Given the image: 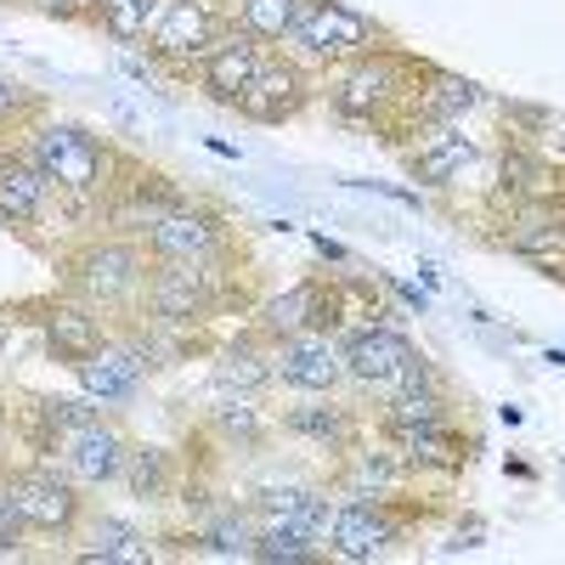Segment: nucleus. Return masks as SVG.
<instances>
[{"label":"nucleus","mask_w":565,"mask_h":565,"mask_svg":"<svg viewBox=\"0 0 565 565\" xmlns=\"http://www.w3.org/2000/svg\"><path fill=\"white\" fill-rule=\"evenodd\" d=\"M153 249L164 260H204L215 249V226L193 210H170V215L153 221Z\"/></svg>","instance_id":"obj_14"},{"label":"nucleus","mask_w":565,"mask_h":565,"mask_svg":"<svg viewBox=\"0 0 565 565\" xmlns=\"http://www.w3.org/2000/svg\"><path fill=\"white\" fill-rule=\"evenodd\" d=\"M476 103H481V85H469L458 74H436V85L424 90V114H430L436 125H452L458 114H469Z\"/></svg>","instance_id":"obj_22"},{"label":"nucleus","mask_w":565,"mask_h":565,"mask_svg":"<svg viewBox=\"0 0 565 565\" xmlns=\"http://www.w3.org/2000/svg\"><path fill=\"white\" fill-rule=\"evenodd\" d=\"M74 282H79L90 300L114 306V300H125V295L141 289V260H136L125 244H97V249H85V255H79Z\"/></svg>","instance_id":"obj_6"},{"label":"nucleus","mask_w":565,"mask_h":565,"mask_svg":"<svg viewBox=\"0 0 565 565\" xmlns=\"http://www.w3.org/2000/svg\"><path fill=\"white\" fill-rule=\"evenodd\" d=\"M306 12V0H244V29L255 40H282V34H295Z\"/></svg>","instance_id":"obj_23"},{"label":"nucleus","mask_w":565,"mask_h":565,"mask_svg":"<svg viewBox=\"0 0 565 565\" xmlns=\"http://www.w3.org/2000/svg\"><path fill=\"white\" fill-rule=\"evenodd\" d=\"M148 367H153L148 351H97L79 362V385L90 402H130Z\"/></svg>","instance_id":"obj_9"},{"label":"nucleus","mask_w":565,"mask_h":565,"mask_svg":"<svg viewBox=\"0 0 565 565\" xmlns=\"http://www.w3.org/2000/svg\"><path fill=\"white\" fill-rule=\"evenodd\" d=\"M119 476L130 481V492L159 498L164 492V452L159 447H125V469H119Z\"/></svg>","instance_id":"obj_29"},{"label":"nucleus","mask_w":565,"mask_h":565,"mask_svg":"<svg viewBox=\"0 0 565 565\" xmlns=\"http://www.w3.org/2000/svg\"><path fill=\"white\" fill-rule=\"evenodd\" d=\"M7 487H12V503L23 514V526H34V532H68L74 526L79 498H74L68 481L52 476V469H34V476H18Z\"/></svg>","instance_id":"obj_5"},{"label":"nucleus","mask_w":565,"mask_h":565,"mask_svg":"<svg viewBox=\"0 0 565 565\" xmlns=\"http://www.w3.org/2000/svg\"><path fill=\"white\" fill-rule=\"evenodd\" d=\"M317 322H334V300L322 306L317 282H295L289 295H277L266 306V328H271V334H300V328H317Z\"/></svg>","instance_id":"obj_18"},{"label":"nucleus","mask_w":565,"mask_h":565,"mask_svg":"<svg viewBox=\"0 0 565 565\" xmlns=\"http://www.w3.org/2000/svg\"><path fill=\"white\" fill-rule=\"evenodd\" d=\"M396 526L385 521L380 509H367V503H345L334 509V526H328V543H334L340 559H380L391 548Z\"/></svg>","instance_id":"obj_11"},{"label":"nucleus","mask_w":565,"mask_h":565,"mask_svg":"<svg viewBox=\"0 0 565 565\" xmlns=\"http://www.w3.org/2000/svg\"><path fill=\"white\" fill-rule=\"evenodd\" d=\"M260 509H266V521H271V526H289V532H300L306 543L328 537V526H334L328 503H322V498H311V492H295V487L266 492V498H260Z\"/></svg>","instance_id":"obj_15"},{"label":"nucleus","mask_w":565,"mask_h":565,"mask_svg":"<svg viewBox=\"0 0 565 565\" xmlns=\"http://www.w3.org/2000/svg\"><path fill=\"white\" fill-rule=\"evenodd\" d=\"M249 554L255 559H282V565H306L311 559V543L300 532H289V526H266V537H255Z\"/></svg>","instance_id":"obj_31"},{"label":"nucleus","mask_w":565,"mask_h":565,"mask_svg":"<svg viewBox=\"0 0 565 565\" xmlns=\"http://www.w3.org/2000/svg\"><path fill=\"white\" fill-rule=\"evenodd\" d=\"M260 74V45L255 34H232V40H215V52L204 57V85L215 103H244L249 79Z\"/></svg>","instance_id":"obj_8"},{"label":"nucleus","mask_w":565,"mask_h":565,"mask_svg":"<svg viewBox=\"0 0 565 565\" xmlns=\"http://www.w3.org/2000/svg\"><path fill=\"white\" fill-rule=\"evenodd\" d=\"M396 447L413 463H452L458 458V441L441 430V424H396Z\"/></svg>","instance_id":"obj_24"},{"label":"nucleus","mask_w":565,"mask_h":565,"mask_svg":"<svg viewBox=\"0 0 565 565\" xmlns=\"http://www.w3.org/2000/svg\"><path fill=\"white\" fill-rule=\"evenodd\" d=\"M221 424H226L232 436H244V441H255V436H260V413H255V407H249L244 396L221 407Z\"/></svg>","instance_id":"obj_36"},{"label":"nucleus","mask_w":565,"mask_h":565,"mask_svg":"<svg viewBox=\"0 0 565 565\" xmlns=\"http://www.w3.org/2000/svg\"><path fill=\"white\" fill-rule=\"evenodd\" d=\"M204 543H210L215 554H249V548H255L249 526L232 521V514H226V521H210V526H204Z\"/></svg>","instance_id":"obj_33"},{"label":"nucleus","mask_w":565,"mask_h":565,"mask_svg":"<svg viewBox=\"0 0 565 565\" xmlns=\"http://www.w3.org/2000/svg\"><path fill=\"white\" fill-rule=\"evenodd\" d=\"M40 418H45V424H52V430L68 441V436H74V430H85V424L97 418V413H90L85 402H40Z\"/></svg>","instance_id":"obj_34"},{"label":"nucleus","mask_w":565,"mask_h":565,"mask_svg":"<svg viewBox=\"0 0 565 565\" xmlns=\"http://www.w3.org/2000/svg\"><path fill=\"white\" fill-rule=\"evenodd\" d=\"M391 85H396V63H362L356 74H345V79H340L334 108H340V114H351V119H362V114H373V108H385Z\"/></svg>","instance_id":"obj_19"},{"label":"nucleus","mask_w":565,"mask_h":565,"mask_svg":"<svg viewBox=\"0 0 565 565\" xmlns=\"http://www.w3.org/2000/svg\"><path fill=\"white\" fill-rule=\"evenodd\" d=\"M396 424H441V396H436V380H418L407 391L391 396V430Z\"/></svg>","instance_id":"obj_28"},{"label":"nucleus","mask_w":565,"mask_h":565,"mask_svg":"<svg viewBox=\"0 0 565 565\" xmlns=\"http://www.w3.org/2000/svg\"><path fill=\"white\" fill-rule=\"evenodd\" d=\"M271 373H282V380L300 385V391H334L345 380V351L328 334H317V328H300V334L282 340Z\"/></svg>","instance_id":"obj_3"},{"label":"nucleus","mask_w":565,"mask_h":565,"mask_svg":"<svg viewBox=\"0 0 565 565\" xmlns=\"http://www.w3.org/2000/svg\"><path fill=\"white\" fill-rule=\"evenodd\" d=\"M103 7V23H108V34L114 40H136V34H148L153 23H159V0H97Z\"/></svg>","instance_id":"obj_26"},{"label":"nucleus","mask_w":565,"mask_h":565,"mask_svg":"<svg viewBox=\"0 0 565 565\" xmlns=\"http://www.w3.org/2000/svg\"><path fill=\"white\" fill-rule=\"evenodd\" d=\"M345 373H351L356 385L380 391V396H396V391H407L418 380H430L424 356L402 334H391V328H367V334H356L345 345Z\"/></svg>","instance_id":"obj_1"},{"label":"nucleus","mask_w":565,"mask_h":565,"mask_svg":"<svg viewBox=\"0 0 565 565\" xmlns=\"http://www.w3.org/2000/svg\"><path fill=\"white\" fill-rule=\"evenodd\" d=\"M503 186H514V193H537V186H543V164L532 153H503Z\"/></svg>","instance_id":"obj_35"},{"label":"nucleus","mask_w":565,"mask_h":565,"mask_svg":"<svg viewBox=\"0 0 565 565\" xmlns=\"http://www.w3.org/2000/svg\"><path fill=\"white\" fill-rule=\"evenodd\" d=\"M300 103H306V79H300L289 63H260V74L249 79V90H244L238 108H244L249 119L277 125V119H289Z\"/></svg>","instance_id":"obj_12"},{"label":"nucleus","mask_w":565,"mask_h":565,"mask_svg":"<svg viewBox=\"0 0 565 565\" xmlns=\"http://www.w3.org/2000/svg\"><path fill=\"white\" fill-rule=\"evenodd\" d=\"M509 249L514 255H526V260H565V215H521L509 232Z\"/></svg>","instance_id":"obj_21"},{"label":"nucleus","mask_w":565,"mask_h":565,"mask_svg":"<svg viewBox=\"0 0 565 565\" xmlns=\"http://www.w3.org/2000/svg\"><path fill=\"white\" fill-rule=\"evenodd\" d=\"M295 40L311 57H345V52H362V45L373 40V23L362 12L334 7V0H306V12L295 23Z\"/></svg>","instance_id":"obj_4"},{"label":"nucleus","mask_w":565,"mask_h":565,"mask_svg":"<svg viewBox=\"0 0 565 565\" xmlns=\"http://www.w3.org/2000/svg\"><path fill=\"white\" fill-rule=\"evenodd\" d=\"M210 300V271H199V260H170L153 282V306L159 317L181 322V317H199Z\"/></svg>","instance_id":"obj_13"},{"label":"nucleus","mask_w":565,"mask_h":565,"mask_svg":"<svg viewBox=\"0 0 565 565\" xmlns=\"http://www.w3.org/2000/svg\"><path fill=\"white\" fill-rule=\"evenodd\" d=\"M45 340H52V351H57L63 362L79 367L85 356L103 351V328H97V317L79 311V306H57L52 317H45Z\"/></svg>","instance_id":"obj_16"},{"label":"nucleus","mask_w":565,"mask_h":565,"mask_svg":"<svg viewBox=\"0 0 565 565\" xmlns=\"http://www.w3.org/2000/svg\"><path fill=\"white\" fill-rule=\"evenodd\" d=\"M63 447H68V469H74V481H85V487L119 481V469H125V441L108 430L103 418H90L85 430H74Z\"/></svg>","instance_id":"obj_10"},{"label":"nucleus","mask_w":565,"mask_h":565,"mask_svg":"<svg viewBox=\"0 0 565 565\" xmlns=\"http://www.w3.org/2000/svg\"><path fill=\"white\" fill-rule=\"evenodd\" d=\"M18 526H23V514H18V503H12V487H0V548L18 543Z\"/></svg>","instance_id":"obj_37"},{"label":"nucleus","mask_w":565,"mask_h":565,"mask_svg":"<svg viewBox=\"0 0 565 565\" xmlns=\"http://www.w3.org/2000/svg\"><path fill=\"white\" fill-rule=\"evenodd\" d=\"M45 193H52V175L34 159H18L0 170V210H7V221H34L45 210Z\"/></svg>","instance_id":"obj_17"},{"label":"nucleus","mask_w":565,"mask_h":565,"mask_svg":"<svg viewBox=\"0 0 565 565\" xmlns=\"http://www.w3.org/2000/svg\"><path fill=\"white\" fill-rule=\"evenodd\" d=\"M396 481H402V463L391 452H362L356 469H351V487L356 492H391Z\"/></svg>","instance_id":"obj_32"},{"label":"nucleus","mask_w":565,"mask_h":565,"mask_svg":"<svg viewBox=\"0 0 565 565\" xmlns=\"http://www.w3.org/2000/svg\"><path fill=\"white\" fill-rule=\"evenodd\" d=\"M159 57H210L215 52V18L204 0H170L153 23Z\"/></svg>","instance_id":"obj_7"},{"label":"nucleus","mask_w":565,"mask_h":565,"mask_svg":"<svg viewBox=\"0 0 565 565\" xmlns=\"http://www.w3.org/2000/svg\"><path fill=\"white\" fill-rule=\"evenodd\" d=\"M18 103H23V97H18V85H7V79H0V119H7Z\"/></svg>","instance_id":"obj_38"},{"label":"nucleus","mask_w":565,"mask_h":565,"mask_svg":"<svg viewBox=\"0 0 565 565\" xmlns=\"http://www.w3.org/2000/svg\"><path fill=\"white\" fill-rule=\"evenodd\" d=\"M266 380H271V362H260L249 345H232V351L215 362V385H221V391H244V396H249V391H260Z\"/></svg>","instance_id":"obj_25"},{"label":"nucleus","mask_w":565,"mask_h":565,"mask_svg":"<svg viewBox=\"0 0 565 565\" xmlns=\"http://www.w3.org/2000/svg\"><path fill=\"white\" fill-rule=\"evenodd\" d=\"M85 559H119V565H141V559H148V548H141V537H136L130 526L103 521V526H97V548H90Z\"/></svg>","instance_id":"obj_30"},{"label":"nucleus","mask_w":565,"mask_h":565,"mask_svg":"<svg viewBox=\"0 0 565 565\" xmlns=\"http://www.w3.org/2000/svg\"><path fill=\"white\" fill-rule=\"evenodd\" d=\"M52 12H74V7H85V0H45Z\"/></svg>","instance_id":"obj_39"},{"label":"nucleus","mask_w":565,"mask_h":565,"mask_svg":"<svg viewBox=\"0 0 565 565\" xmlns=\"http://www.w3.org/2000/svg\"><path fill=\"white\" fill-rule=\"evenodd\" d=\"M289 430L306 436V441L334 447V441H345V413H340V407H328V402H306V407L289 413Z\"/></svg>","instance_id":"obj_27"},{"label":"nucleus","mask_w":565,"mask_h":565,"mask_svg":"<svg viewBox=\"0 0 565 565\" xmlns=\"http://www.w3.org/2000/svg\"><path fill=\"white\" fill-rule=\"evenodd\" d=\"M469 159H476V148H469L463 136H452V130L441 125L436 136H424V141H418V159H413V170H418V181L441 186V181H452Z\"/></svg>","instance_id":"obj_20"},{"label":"nucleus","mask_w":565,"mask_h":565,"mask_svg":"<svg viewBox=\"0 0 565 565\" xmlns=\"http://www.w3.org/2000/svg\"><path fill=\"white\" fill-rule=\"evenodd\" d=\"M29 159H34L45 175H52L57 186H74V193L97 186V175H103V148H97V141H90L85 130H74V125H52V130H40Z\"/></svg>","instance_id":"obj_2"}]
</instances>
